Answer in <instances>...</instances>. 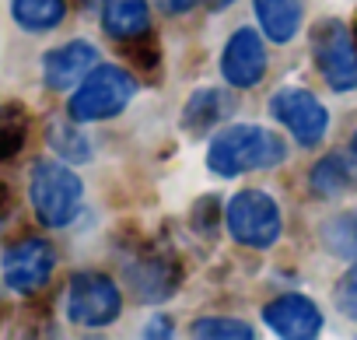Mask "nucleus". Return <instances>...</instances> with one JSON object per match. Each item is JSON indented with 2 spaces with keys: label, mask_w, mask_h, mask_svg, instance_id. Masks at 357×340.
<instances>
[{
  "label": "nucleus",
  "mask_w": 357,
  "mask_h": 340,
  "mask_svg": "<svg viewBox=\"0 0 357 340\" xmlns=\"http://www.w3.org/2000/svg\"><path fill=\"white\" fill-rule=\"evenodd\" d=\"M225 221H228L231 239L238 246H249V249H270V246H277V239L284 232L280 204L263 190L235 193L225 207Z\"/></svg>",
  "instance_id": "obj_4"
},
{
  "label": "nucleus",
  "mask_w": 357,
  "mask_h": 340,
  "mask_svg": "<svg viewBox=\"0 0 357 340\" xmlns=\"http://www.w3.org/2000/svg\"><path fill=\"white\" fill-rule=\"evenodd\" d=\"M81 8H102V0H77Z\"/></svg>",
  "instance_id": "obj_29"
},
{
  "label": "nucleus",
  "mask_w": 357,
  "mask_h": 340,
  "mask_svg": "<svg viewBox=\"0 0 357 340\" xmlns=\"http://www.w3.org/2000/svg\"><path fill=\"white\" fill-rule=\"evenodd\" d=\"M0 225H4V218H0Z\"/></svg>",
  "instance_id": "obj_31"
},
{
  "label": "nucleus",
  "mask_w": 357,
  "mask_h": 340,
  "mask_svg": "<svg viewBox=\"0 0 357 340\" xmlns=\"http://www.w3.org/2000/svg\"><path fill=\"white\" fill-rule=\"evenodd\" d=\"M221 77L231 88H256L266 77V43L256 29H238L231 32V39L225 43L221 53Z\"/></svg>",
  "instance_id": "obj_10"
},
{
  "label": "nucleus",
  "mask_w": 357,
  "mask_h": 340,
  "mask_svg": "<svg viewBox=\"0 0 357 340\" xmlns=\"http://www.w3.org/2000/svg\"><path fill=\"white\" fill-rule=\"evenodd\" d=\"M123 312L119 284L102 270H77L67 284V319L74 326L102 330L112 326Z\"/></svg>",
  "instance_id": "obj_5"
},
{
  "label": "nucleus",
  "mask_w": 357,
  "mask_h": 340,
  "mask_svg": "<svg viewBox=\"0 0 357 340\" xmlns=\"http://www.w3.org/2000/svg\"><path fill=\"white\" fill-rule=\"evenodd\" d=\"M46 140H50V147H53L63 161H88V158H91V144H88V137L74 126V119H70V123L53 119L50 130H46Z\"/></svg>",
  "instance_id": "obj_19"
},
{
  "label": "nucleus",
  "mask_w": 357,
  "mask_h": 340,
  "mask_svg": "<svg viewBox=\"0 0 357 340\" xmlns=\"http://www.w3.org/2000/svg\"><path fill=\"white\" fill-rule=\"evenodd\" d=\"M270 116L287 126V133L301 144V147H315L322 144L326 130H329V109L305 88H280L270 98Z\"/></svg>",
  "instance_id": "obj_8"
},
{
  "label": "nucleus",
  "mask_w": 357,
  "mask_h": 340,
  "mask_svg": "<svg viewBox=\"0 0 357 340\" xmlns=\"http://www.w3.org/2000/svg\"><path fill=\"white\" fill-rule=\"evenodd\" d=\"M25 137H29V116H25V109L4 105V109H0V161L15 158L25 147Z\"/></svg>",
  "instance_id": "obj_20"
},
{
  "label": "nucleus",
  "mask_w": 357,
  "mask_h": 340,
  "mask_svg": "<svg viewBox=\"0 0 357 340\" xmlns=\"http://www.w3.org/2000/svg\"><path fill=\"white\" fill-rule=\"evenodd\" d=\"M102 29L109 39L116 43H126V39H137L144 32H151V8L147 0H102Z\"/></svg>",
  "instance_id": "obj_13"
},
{
  "label": "nucleus",
  "mask_w": 357,
  "mask_h": 340,
  "mask_svg": "<svg viewBox=\"0 0 357 340\" xmlns=\"http://www.w3.org/2000/svg\"><path fill=\"white\" fill-rule=\"evenodd\" d=\"M252 8H256L263 36L273 46H287L298 36L301 18H305V0H252Z\"/></svg>",
  "instance_id": "obj_14"
},
{
  "label": "nucleus",
  "mask_w": 357,
  "mask_h": 340,
  "mask_svg": "<svg viewBox=\"0 0 357 340\" xmlns=\"http://www.w3.org/2000/svg\"><path fill=\"white\" fill-rule=\"evenodd\" d=\"M190 333L204 340H252V326L231 316H200L190 326Z\"/></svg>",
  "instance_id": "obj_21"
},
{
  "label": "nucleus",
  "mask_w": 357,
  "mask_h": 340,
  "mask_svg": "<svg viewBox=\"0 0 357 340\" xmlns=\"http://www.w3.org/2000/svg\"><path fill=\"white\" fill-rule=\"evenodd\" d=\"M29 200L36 207V218L46 228H63L81 211L84 183L63 161H39L29 176Z\"/></svg>",
  "instance_id": "obj_2"
},
{
  "label": "nucleus",
  "mask_w": 357,
  "mask_h": 340,
  "mask_svg": "<svg viewBox=\"0 0 357 340\" xmlns=\"http://www.w3.org/2000/svg\"><path fill=\"white\" fill-rule=\"evenodd\" d=\"M11 18L25 32H53L67 18V0H11Z\"/></svg>",
  "instance_id": "obj_17"
},
{
  "label": "nucleus",
  "mask_w": 357,
  "mask_h": 340,
  "mask_svg": "<svg viewBox=\"0 0 357 340\" xmlns=\"http://www.w3.org/2000/svg\"><path fill=\"white\" fill-rule=\"evenodd\" d=\"M218 218H221V204L218 197H200L190 211V228L200 235V239H214L218 235Z\"/></svg>",
  "instance_id": "obj_23"
},
{
  "label": "nucleus",
  "mask_w": 357,
  "mask_h": 340,
  "mask_svg": "<svg viewBox=\"0 0 357 340\" xmlns=\"http://www.w3.org/2000/svg\"><path fill=\"white\" fill-rule=\"evenodd\" d=\"M95 64H98V50L84 39H74V43H63L43 57V81L53 91H67L77 81H84V74Z\"/></svg>",
  "instance_id": "obj_12"
},
{
  "label": "nucleus",
  "mask_w": 357,
  "mask_h": 340,
  "mask_svg": "<svg viewBox=\"0 0 357 340\" xmlns=\"http://www.w3.org/2000/svg\"><path fill=\"white\" fill-rule=\"evenodd\" d=\"M308 183H312V193L319 200H333V197H340V193L350 190L354 176H350V165H347L343 154H326L322 161H315Z\"/></svg>",
  "instance_id": "obj_18"
},
{
  "label": "nucleus",
  "mask_w": 357,
  "mask_h": 340,
  "mask_svg": "<svg viewBox=\"0 0 357 340\" xmlns=\"http://www.w3.org/2000/svg\"><path fill=\"white\" fill-rule=\"evenodd\" d=\"M287 158V144L259 126V123H235L225 126L207 151V168L221 179H235L245 172H259V168H273Z\"/></svg>",
  "instance_id": "obj_1"
},
{
  "label": "nucleus",
  "mask_w": 357,
  "mask_h": 340,
  "mask_svg": "<svg viewBox=\"0 0 357 340\" xmlns=\"http://www.w3.org/2000/svg\"><path fill=\"white\" fill-rule=\"evenodd\" d=\"M319 239H322V249L329 256L347 260V263H357V211L329 214L319 225Z\"/></svg>",
  "instance_id": "obj_16"
},
{
  "label": "nucleus",
  "mask_w": 357,
  "mask_h": 340,
  "mask_svg": "<svg viewBox=\"0 0 357 340\" xmlns=\"http://www.w3.org/2000/svg\"><path fill=\"white\" fill-rule=\"evenodd\" d=\"M137 91V81L123 71V67H112V64H95L84 81L77 84L74 98L67 102V116L74 123H98V119H112L119 116L130 98Z\"/></svg>",
  "instance_id": "obj_3"
},
{
  "label": "nucleus",
  "mask_w": 357,
  "mask_h": 340,
  "mask_svg": "<svg viewBox=\"0 0 357 340\" xmlns=\"http://www.w3.org/2000/svg\"><path fill=\"white\" fill-rule=\"evenodd\" d=\"M333 302H336V309H340L350 323H357V267H350V270L336 281Z\"/></svg>",
  "instance_id": "obj_24"
},
{
  "label": "nucleus",
  "mask_w": 357,
  "mask_h": 340,
  "mask_svg": "<svg viewBox=\"0 0 357 340\" xmlns=\"http://www.w3.org/2000/svg\"><path fill=\"white\" fill-rule=\"evenodd\" d=\"M123 274H126L130 291H133L137 302H144V305H161V302H168V298L178 291V284H183V263H178L175 253H168V249H161V246H140V249L126 260Z\"/></svg>",
  "instance_id": "obj_6"
},
{
  "label": "nucleus",
  "mask_w": 357,
  "mask_h": 340,
  "mask_svg": "<svg viewBox=\"0 0 357 340\" xmlns=\"http://www.w3.org/2000/svg\"><path fill=\"white\" fill-rule=\"evenodd\" d=\"M11 186L8 183H0V218H8V211H11Z\"/></svg>",
  "instance_id": "obj_27"
},
{
  "label": "nucleus",
  "mask_w": 357,
  "mask_h": 340,
  "mask_svg": "<svg viewBox=\"0 0 357 340\" xmlns=\"http://www.w3.org/2000/svg\"><path fill=\"white\" fill-rule=\"evenodd\" d=\"M172 333H175V326H172L168 316H158V319H151L144 326V337H172Z\"/></svg>",
  "instance_id": "obj_25"
},
{
  "label": "nucleus",
  "mask_w": 357,
  "mask_h": 340,
  "mask_svg": "<svg viewBox=\"0 0 357 340\" xmlns=\"http://www.w3.org/2000/svg\"><path fill=\"white\" fill-rule=\"evenodd\" d=\"M231 112V95L221 88H200L190 95V102L183 105V130L190 137H204L211 126H218L225 116Z\"/></svg>",
  "instance_id": "obj_15"
},
{
  "label": "nucleus",
  "mask_w": 357,
  "mask_h": 340,
  "mask_svg": "<svg viewBox=\"0 0 357 340\" xmlns=\"http://www.w3.org/2000/svg\"><path fill=\"white\" fill-rule=\"evenodd\" d=\"M123 53L133 64V71H144V74H158L161 71V50H158V43H154L151 32H144L137 39H126L123 43Z\"/></svg>",
  "instance_id": "obj_22"
},
{
  "label": "nucleus",
  "mask_w": 357,
  "mask_h": 340,
  "mask_svg": "<svg viewBox=\"0 0 357 340\" xmlns=\"http://www.w3.org/2000/svg\"><path fill=\"white\" fill-rule=\"evenodd\" d=\"M154 4L161 8V15H172V18H175V15H186L197 0H154Z\"/></svg>",
  "instance_id": "obj_26"
},
{
  "label": "nucleus",
  "mask_w": 357,
  "mask_h": 340,
  "mask_svg": "<svg viewBox=\"0 0 357 340\" xmlns=\"http://www.w3.org/2000/svg\"><path fill=\"white\" fill-rule=\"evenodd\" d=\"M350 151H354V158H357V133L350 137Z\"/></svg>",
  "instance_id": "obj_30"
},
{
  "label": "nucleus",
  "mask_w": 357,
  "mask_h": 340,
  "mask_svg": "<svg viewBox=\"0 0 357 340\" xmlns=\"http://www.w3.org/2000/svg\"><path fill=\"white\" fill-rule=\"evenodd\" d=\"M263 323L284 340H312L322 333V312L312 298L291 291L263 305Z\"/></svg>",
  "instance_id": "obj_11"
},
{
  "label": "nucleus",
  "mask_w": 357,
  "mask_h": 340,
  "mask_svg": "<svg viewBox=\"0 0 357 340\" xmlns=\"http://www.w3.org/2000/svg\"><path fill=\"white\" fill-rule=\"evenodd\" d=\"M228 4H231V0H207L211 11H221V8H228Z\"/></svg>",
  "instance_id": "obj_28"
},
{
  "label": "nucleus",
  "mask_w": 357,
  "mask_h": 340,
  "mask_svg": "<svg viewBox=\"0 0 357 340\" xmlns=\"http://www.w3.org/2000/svg\"><path fill=\"white\" fill-rule=\"evenodd\" d=\"M312 57L333 91L357 88V43L340 18H326L312 29Z\"/></svg>",
  "instance_id": "obj_7"
},
{
  "label": "nucleus",
  "mask_w": 357,
  "mask_h": 340,
  "mask_svg": "<svg viewBox=\"0 0 357 340\" xmlns=\"http://www.w3.org/2000/svg\"><path fill=\"white\" fill-rule=\"evenodd\" d=\"M56 270V253L46 239H22L15 246L4 249V256H0V274H4V284L18 295H32L39 291Z\"/></svg>",
  "instance_id": "obj_9"
}]
</instances>
